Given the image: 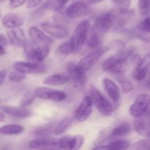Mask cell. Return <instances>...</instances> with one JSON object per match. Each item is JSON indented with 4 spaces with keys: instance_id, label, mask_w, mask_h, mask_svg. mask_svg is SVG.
I'll return each instance as SVG.
<instances>
[{
    "instance_id": "6da1fadb",
    "label": "cell",
    "mask_w": 150,
    "mask_h": 150,
    "mask_svg": "<svg viewBox=\"0 0 150 150\" xmlns=\"http://www.w3.org/2000/svg\"><path fill=\"white\" fill-rule=\"evenodd\" d=\"M89 96L90 97L92 104L96 107L98 111L104 117H110L115 111V106L111 101L103 95L99 89L94 85L89 87Z\"/></svg>"
},
{
    "instance_id": "7a4b0ae2",
    "label": "cell",
    "mask_w": 150,
    "mask_h": 150,
    "mask_svg": "<svg viewBox=\"0 0 150 150\" xmlns=\"http://www.w3.org/2000/svg\"><path fill=\"white\" fill-rule=\"evenodd\" d=\"M23 48L26 59L37 63L42 62L50 52V45H38L31 40H26Z\"/></svg>"
},
{
    "instance_id": "3957f363",
    "label": "cell",
    "mask_w": 150,
    "mask_h": 150,
    "mask_svg": "<svg viewBox=\"0 0 150 150\" xmlns=\"http://www.w3.org/2000/svg\"><path fill=\"white\" fill-rule=\"evenodd\" d=\"M89 28H90V23L88 20H83L77 25L70 40L73 53L74 54L79 53L83 45L86 43Z\"/></svg>"
},
{
    "instance_id": "277c9868",
    "label": "cell",
    "mask_w": 150,
    "mask_h": 150,
    "mask_svg": "<svg viewBox=\"0 0 150 150\" xmlns=\"http://www.w3.org/2000/svg\"><path fill=\"white\" fill-rule=\"evenodd\" d=\"M128 67L127 59L119 54L111 56L104 61L102 64V70L114 75L124 74Z\"/></svg>"
},
{
    "instance_id": "5b68a950",
    "label": "cell",
    "mask_w": 150,
    "mask_h": 150,
    "mask_svg": "<svg viewBox=\"0 0 150 150\" xmlns=\"http://www.w3.org/2000/svg\"><path fill=\"white\" fill-rule=\"evenodd\" d=\"M110 48L106 45L100 46L99 48L94 49L85 57H83L77 64L79 70L83 73H86L95 66V64L100 60L103 55L109 51Z\"/></svg>"
},
{
    "instance_id": "8992f818",
    "label": "cell",
    "mask_w": 150,
    "mask_h": 150,
    "mask_svg": "<svg viewBox=\"0 0 150 150\" xmlns=\"http://www.w3.org/2000/svg\"><path fill=\"white\" fill-rule=\"evenodd\" d=\"M117 13L113 10H108L100 15L96 18L94 24V29L100 34L106 33L114 27Z\"/></svg>"
},
{
    "instance_id": "52a82bcc",
    "label": "cell",
    "mask_w": 150,
    "mask_h": 150,
    "mask_svg": "<svg viewBox=\"0 0 150 150\" xmlns=\"http://www.w3.org/2000/svg\"><path fill=\"white\" fill-rule=\"evenodd\" d=\"M34 92L37 98L45 100L61 102L67 98V95L65 92L48 86H39L35 89Z\"/></svg>"
},
{
    "instance_id": "ba28073f",
    "label": "cell",
    "mask_w": 150,
    "mask_h": 150,
    "mask_svg": "<svg viewBox=\"0 0 150 150\" xmlns=\"http://www.w3.org/2000/svg\"><path fill=\"white\" fill-rule=\"evenodd\" d=\"M150 105V95L142 93L138 95L129 108V113L133 117H139L146 112Z\"/></svg>"
},
{
    "instance_id": "9c48e42d",
    "label": "cell",
    "mask_w": 150,
    "mask_h": 150,
    "mask_svg": "<svg viewBox=\"0 0 150 150\" xmlns=\"http://www.w3.org/2000/svg\"><path fill=\"white\" fill-rule=\"evenodd\" d=\"M67 73L70 81L72 82L76 89H83L87 82V76L86 73L81 71L77 64L70 62L67 66Z\"/></svg>"
},
{
    "instance_id": "30bf717a",
    "label": "cell",
    "mask_w": 150,
    "mask_h": 150,
    "mask_svg": "<svg viewBox=\"0 0 150 150\" xmlns=\"http://www.w3.org/2000/svg\"><path fill=\"white\" fill-rule=\"evenodd\" d=\"M13 67L25 74H42L46 73L47 70L44 64L30 61H17L13 63Z\"/></svg>"
},
{
    "instance_id": "8fae6325",
    "label": "cell",
    "mask_w": 150,
    "mask_h": 150,
    "mask_svg": "<svg viewBox=\"0 0 150 150\" xmlns=\"http://www.w3.org/2000/svg\"><path fill=\"white\" fill-rule=\"evenodd\" d=\"M42 30L48 35L55 39H65L69 37V32L62 25L51 22H45L41 24Z\"/></svg>"
},
{
    "instance_id": "7c38bea8",
    "label": "cell",
    "mask_w": 150,
    "mask_h": 150,
    "mask_svg": "<svg viewBox=\"0 0 150 150\" xmlns=\"http://www.w3.org/2000/svg\"><path fill=\"white\" fill-rule=\"evenodd\" d=\"M92 106L93 104L91 100L90 97L89 95L85 96L75 111L76 120L80 122H84L89 120L93 111Z\"/></svg>"
},
{
    "instance_id": "4fadbf2b",
    "label": "cell",
    "mask_w": 150,
    "mask_h": 150,
    "mask_svg": "<svg viewBox=\"0 0 150 150\" xmlns=\"http://www.w3.org/2000/svg\"><path fill=\"white\" fill-rule=\"evenodd\" d=\"M91 9L84 1H76L69 5L65 10V15L70 18H79L89 15Z\"/></svg>"
},
{
    "instance_id": "5bb4252c",
    "label": "cell",
    "mask_w": 150,
    "mask_h": 150,
    "mask_svg": "<svg viewBox=\"0 0 150 150\" xmlns=\"http://www.w3.org/2000/svg\"><path fill=\"white\" fill-rule=\"evenodd\" d=\"M134 129L138 134L150 139V113H146L139 117H136L133 122Z\"/></svg>"
},
{
    "instance_id": "9a60e30c",
    "label": "cell",
    "mask_w": 150,
    "mask_h": 150,
    "mask_svg": "<svg viewBox=\"0 0 150 150\" xmlns=\"http://www.w3.org/2000/svg\"><path fill=\"white\" fill-rule=\"evenodd\" d=\"M150 67V52L145 55L143 59H141L140 61L136 65V68L133 70V79L136 81H143L146 77Z\"/></svg>"
},
{
    "instance_id": "2e32d148",
    "label": "cell",
    "mask_w": 150,
    "mask_h": 150,
    "mask_svg": "<svg viewBox=\"0 0 150 150\" xmlns=\"http://www.w3.org/2000/svg\"><path fill=\"white\" fill-rule=\"evenodd\" d=\"M29 36L31 40L33 41L38 45H51L54 43L52 38L44 33L42 31L36 26H31L29 29Z\"/></svg>"
},
{
    "instance_id": "e0dca14e",
    "label": "cell",
    "mask_w": 150,
    "mask_h": 150,
    "mask_svg": "<svg viewBox=\"0 0 150 150\" xmlns=\"http://www.w3.org/2000/svg\"><path fill=\"white\" fill-rule=\"evenodd\" d=\"M29 148L32 149H57V139L38 138L29 142Z\"/></svg>"
},
{
    "instance_id": "ac0fdd59",
    "label": "cell",
    "mask_w": 150,
    "mask_h": 150,
    "mask_svg": "<svg viewBox=\"0 0 150 150\" xmlns=\"http://www.w3.org/2000/svg\"><path fill=\"white\" fill-rule=\"evenodd\" d=\"M8 42L14 46L23 47V43L26 41V35L20 27L12 29L7 32Z\"/></svg>"
},
{
    "instance_id": "d6986e66",
    "label": "cell",
    "mask_w": 150,
    "mask_h": 150,
    "mask_svg": "<svg viewBox=\"0 0 150 150\" xmlns=\"http://www.w3.org/2000/svg\"><path fill=\"white\" fill-rule=\"evenodd\" d=\"M131 130V126L129 123L124 122L114 128L110 130L108 140H115V139H120L121 138L125 137L130 134Z\"/></svg>"
},
{
    "instance_id": "ffe728a7",
    "label": "cell",
    "mask_w": 150,
    "mask_h": 150,
    "mask_svg": "<svg viewBox=\"0 0 150 150\" xmlns=\"http://www.w3.org/2000/svg\"><path fill=\"white\" fill-rule=\"evenodd\" d=\"M1 23L7 29H12L22 26L24 24V21L18 15L13 13H9L3 16Z\"/></svg>"
},
{
    "instance_id": "44dd1931",
    "label": "cell",
    "mask_w": 150,
    "mask_h": 150,
    "mask_svg": "<svg viewBox=\"0 0 150 150\" xmlns=\"http://www.w3.org/2000/svg\"><path fill=\"white\" fill-rule=\"evenodd\" d=\"M0 108L5 114L17 118H27L32 115V112L25 107L10 106V105H1Z\"/></svg>"
},
{
    "instance_id": "7402d4cb",
    "label": "cell",
    "mask_w": 150,
    "mask_h": 150,
    "mask_svg": "<svg viewBox=\"0 0 150 150\" xmlns=\"http://www.w3.org/2000/svg\"><path fill=\"white\" fill-rule=\"evenodd\" d=\"M103 83L105 91L110 97V98L114 102H118L120 99L121 92L115 82L110 79H104L103 81Z\"/></svg>"
},
{
    "instance_id": "603a6c76",
    "label": "cell",
    "mask_w": 150,
    "mask_h": 150,
    "mask_svg": "<svg viewBox=\"0 0 150 150\" xmlns=\"http://www.w3.org/2000/svg\"><path fill=\"white\" fill-rule=\"evenodd\" d=\"M69 81L70 80H69L68 76L62 74V73H57V74L51 75L45 77L42 83L46 86H57L67 84Z\"/></svg>"
},
{
    "instance_id": "cb8c5ba5",
    "label": "cell",
    "mask_w": 150,
    "mask_h": 150,
    "mask_svg": "<svg viewBox=\"0 0 150 150\" xmlns=\"http://www.w3.org/2000/svg\"><path fill=\"white\" fill-rule=\"evenodd\" d=\"M130 144H131L127 141L115 139L112 140V142L107 144H100V145L94 147L93 149H127L130 148Z\"/></svg>"
},
{
    "instance_id": "d4e9b609",
    "label": "cell",
    "mask_w": 150,
    "mask_h": 150,
    "mask_svg": "<svg viewBox=\"0 0 150 150\" xmlns=\"http://www.w3.org/2000/svg\"><path fill=\"white\" fill-rule=\"evenodd\" d=\"M25 127L18 124L6 125L0 127V135L3 136H13L23 133Z\"/></svg>"
},
{
    "instance_id": "484cf974",
    "label": "cell",
    "mask_w": 150,
    "mask_h": 150,
    "mask_svg": "<svg viewBox=\"0 0 150 150\" xmlns=\"http://www.w3.org/2000/svg\"><path fill=\"white\" fill-rule=\"evenodd\" d=\"M71 45H70V40L65 41L63 43L60 44L58 46V48L55 51L56 57L60 59H64L67 58L70 54H72Z\"/></svg>"
},
{
    "instance_id": "4316f807",
    "label": "cell",
    "mask_w": 150,
    "mask_h": 150,
    "mask_svg": "<svg viewBox=\"0 0 150 150\" xmlns=\"http://www.w3.org/2000/svg\"><path fill=\"white\" fill-rule=\"evenodd\" d=\"M73 122V119L72 117H65L63 119L58 125L55 127L54 130V134L55 136H60L65 133L70 127Z\"/></svg>"
},
{
    "instance_id": "83f0119b",
    "label": "cell",
    "mask_w": 150,
    "mask_h": 150,
    "mask_svg": "<svg viewBox=\"0 0 150 150\" xmlns=\"http://www.w3.org/2000/svg\"><path fill=\"white\" fill-rule=\"evenodd\" d=\"M86 45L88 47L92 49H96L101 46V39H100V34L98 32L94 29L93 33L89 36L88 39H86Z\"/></svg>"
},
{
    "instance_id": "f1b7e54d",
    "label": "cell",
    "mask_w": 150,
    "mask_h": 150,
    "mask_svg": "<svg viewBox=\"0 0 150 150\" xmlns=\"http://www.w3.org/2000/svg\"><path fill=\"white\" fill-rule=\"evenodd\" d=\"M55 127H53L51 125H47L45 126H41L35 130V134L38 138H46L50 137L51 134L54 133V130Z\"/></svg>"
},
{
    "instance_id": "f546056e",
    "label": "cell",
    "mask_w": 150,
    "mask_h": 150,
    "mask_svg": "<svg viewBox=\"0 0 150 150\" xmlns=\"http://www.w3.org/2000/svg\"><path fill=\"white\" fill-rule=\"evenodd\" d=\"M69 0H48V10L59 12L64 8Z\"/></svg>"
},
{
    "instance_id": "4dcf8cb0",
    "label": "cell",
    "mask_w": 150,
    "mask_h": 150,
    "mask_svg": "<svg viewBox=\"0 0 150 150\" xmlns=\"http://www.w3.org/2000/svg\"><path fill=\"white\" fill-rule=\"evenodd\" d=\"M119 76V81H120V83H121L122 87V93L123 94H127L132 92L133 89V85L128 79H126L123 76V74L121 75H117Z\"/></svg>"
},
{
    "instance_id": "1f68e13d",
    "label": "cell",
    "mask_w": 150,
    "mask_h": 150,
    "mask_svg": "<svg viewBox=\"0 0 150 150\" xmlns=\"http://www.w3.org/2000/svg\"><path fill=\"white\" fill-rule=\"evenodd\" d=\"M83 143H84V137L82 135H76L75 136H72L69 149L77 150L81 149Z\"/></svg>"
},
{
    "instance_id": "d6a6232c",
    "label": "cell",
    "mask_w": 150,
    "mask_h": 150,
    "mask_svg": "<svg viewBox=\"0 0 150 150\" xmlns=\"http://www.w3.org/2000/svg\"><path fill=\"white\" fill-rule=\"evenodd\" d=\"M130 148L131 149H150V139L146 138L145 139L137 141L135 143L130 144Z\"/></svg>"
},
{
    "instance_id": "836d02e7",
    "label": "cell",
    "mask_w": 150,
    "mask_h": 150,
    "mask_svg": "<svg viewBox=\"0 0 150 150\" xmlns=\"http://www.w3.org/2000/svg\"><path fill=\"white\" fill-rule=\"evenodd\" d=\"M26 76L25 73L15 70L14 71L10 72L8 79L10 81L13 82V83H20V82L23 81L26 79Z\"/></svg>"
},
{
    "instance_id": "e575fe53",
    "label": "cell",
    "mask_w": 150,
    "mask_h": 150,
    "mask_svg": "<svg viewBox=\"0 0 150 150\" xmlns=\"http://www.w3.org/2000/svg\"><path fill=\"white\" fill-rule=\"evenodd\" d=\"M72 136L65 135L57 139V149H69Z\"/></svg>"
},
{
    "instance_id": "d590c367",
    "label": "cell",
    "mask_w": 150,
    "mask_h": 150,
    "mask_svg": "<svg viewBox=\"0 0 150 150\" xmlns=\"http://www.w3.org/2000/svg\"><path fill=\"white\" fill-rule=\"evenodd\" d=\"M139 8L142 16H146L150 13V0H139Z\"/></svg>"
},
{
    "instance_id": "8d00e7d4",
    "label": "cell",
    "mask_w": 150,
    "mask_h": 150,
    "mask_svg": "<svg viewBox=\"0 0 150 150\" xmlns=\"http://www.w3.org/2000/svg\"><path fill=\"white\" fill-rule=\"evenodd\" d=\"M137 29L142 32L150 34V16L145 18L138 24Z\"/></svg>"
},
{
    "instance_id": "74e56055",
    "label": "cell",
    "mask_w": 150,
    "mask_h": 150,
    "mask_svg": "<svg viewBox=\"0 0 150 150\" xmlns=\"http://www.w3.org/2000/svg\"><path fill=\"white\" fill-rule=\"evenodd\" d=\"M46 10H48V0H47L45 2H44L42 4H41L38 10H35V13H33L32 17H33V18H38L40 17V16L43 14L44 12H45Z\"/></svg>"
},
{
    "instance_id": "f35d334b",
    "label": "cell",
    "mask_w": 150,
    "mask_h": 150,
    "mask_svg": "<svg viewBox=\"0 0 150 150\" xmlns=\"http://www.w3.org/2000/svg\"><path fill=\"white\" fill-rule=\"evenodd\" d=\"M35 92L32 93V92H29V93H27L26 95L24 96V98H23L21 101V106H23V107H26V105H29L32 103V101L34 100L35 98Z\"/></svg>"
},
{
    "instance_id": "ab89813d",
    "label": "cell",
    "mask_w": 150,
    "mask_h": 150,
    "mask_svg": "<svg viewBox=\"0 0 150 150\" xmlns=\"http://www.w3.org/2000/svg\"><path fill=\"white\" fill-rule=\"evenodd\" d=\"M29 0H10L9 1V6L10 8H18L21 7L23 4L28 2Z\"/></svg>"
},
{
    "instance_id": "60d3db41",
    "label": "cell",
    "mask_w": 150,
    "mask_h": 150,
    "mask_svg": "<svg viewBox=\"0 0 150 150\" xmlns=\"http://www.w3.org/2000/svg\"><path fill=\"white\" fill-rule=\"evenodd\" d=\"M114 1L120 6V9H128L130 0H114Z\"/></svg>"
},
{
    "instance_id": "b9f144b4",
    "label": "cell",
    "mask_w": 150,
    "mask_h": 150,
    "mask_svg": "<svg viewBox=\"0 0 150 150\" xmlns=\"http://www.w3.org/2000/svg\"><path fill=\"white\" fill-rule=\"evenodd\" d=\"M44 0H29L26 4V7L29 9L34 8V7H38V5L42 4Z\"/></svg>"
},
{
    "instance_id": "7bdbcfd3",
    "label": "cell",
    "mask_w": 150,
    "mask_h": 150,
    "mask_svg": "<svg viewBox=\"0 0 150 150\" xmlns=\"http://www.w3.org/2000/svg\"><path fill=\"white\" fill-rule=\"evenodd\" d=\"M113 48L118 51H121V50L125 48V43L121 40H115L113 42Z\"/></svg>"
},
{
    "instance_id": "ee69618b",
    "label": "cell",
    "mask_w": 150,
    "mask_h": 150,
    "mask_svg": "<svg viewBox=\"0 0 150 150\" xmlns=\"http://www.w3.org/2000/svg\"><path fill=\"white\" fill-rule=\"evenodd\" d=\"M8 39L4 36L2 34H0V45H3V46H6L8 45Z\"/></svg>"
},
{
    "instance_id": "f6af8a7d",
    "label": "cell",
    "mask_w": 150,
    "mask_h": 150,
    "mask_svg": "<svg viewBox=\"0 0 150 150\" xmlns=\"http://www.w3.org/2000/svg\"><path fill=\"white\" fill-rule=\"evenodd\" d=\"M6 76H7V70H0V86L4 83Z\"/></svg>"
},
{
    "instance_id": "bcb514c9",
    "label": "cell",
    "mask_w": 150,
    "mask_h": 150,
    "mask_svg": "<svg viewBox=\"0 0 150 150\" xmlns=\"http://www.w3.org/2000/svg\"><path fill=\"white\" fill-rule=\"evenodd\" d=\"M104 0H87V3L89 4H96L102 2Z\"/></svg>"
},
{
    "instance_id": "7dc6e473",
    "label": "cell",
    "mask_w": 150,
    "mask_h": 150,
    "mask_svg": "<svg viewBox=\"0 0 150 150\" xmlns=\"http://www.w3.org/2000/svg\"><path fill=\"white\" fill-rule=\"evenodd\" d=\"M5 113L4 111H0V122H3L5 120Z\"/></svg>"
},
{
    "instance_id": "c3c4849f",
    "label": "cell",
    "mask_w": 150,
    "mask_h": 150,
    "mask_svg": "<svg viewBox=\"0 0 150 150\" xmlns=\"http://www.w3.org/2000/svg\"><path fill=\"white\" fill-rule=\"evenodd\" d=\"M4 54H5V49L3 45H0V56H3Z\"/></svg>"
},
{
    "instance_id": "681fc988",
    "label": "cell",
    "mask_w": 150,
    "mask_h": 150,
    "mask_svg": "<svg viewBox=\"0 0 150 150\" xmlns=\"http://www.w3.org/2000/svg\"><path fill=\"white\" fill-rule=\"evenodd\" d=\"M144 86L146 89H149L150 90V79H149V81H146V83H144Z\"/></svg>"
},
{
    "instance_id": "f907efd6",
    "label": "cell",
    "mask_w": 150,
    "mask_h": 150,
    "mask_svg": "<svg viewBox=\"0 0 150 150\" xmlns=\"http://www.w3.org/2000/svg\"><path fill=\"white\" fill-rule=\"evenodd\" d=\"M1 15H2V13H1V11L0 10V18H1Z\"/></svg>"
},
{
    "instance_id": "816d5d0a",
    "label": "cell",
    "mask_w": 150,
    "mask_h": 150,
    "mask_svg": "<svg viewBox=\"0 0 150 150\" xmlns=\"http://www.w3.org/2000/svg\"><path fill=\"white\" fill-rule=\"evenodd\" d=\"M148 111H149V112L150 113V105H149V108H148V110H147Z\"/></svg>"
},
{
    "instance_id": "f5cc1de1",
    "label": "cell",
    "mask_w": 150,
    "mask_h": 150,
    "mask_svg": "<svg viewBox=\"0 0 150 150\" xmlns=\"http://www.w3.org/2000/svg\"><path fill=\"white\" fill-rule=\"evenodd\" d=\"M149 79H150V70H149Z\"/></svg>"
},
{
    "instance_id": "db71d44e",
    "label": "cell",
    "mask_w": 150,
    "mask_h": 150,
    "mask_svg": "<svg viewBox=\"0 0 150 150\" xmlns=\"http://www.w3.org/2000/svg\"><path fill=\"white\" fill-rule=\"evenodd\" d=\"M0 1H4V0H0Z\"/></svg>"
}]
</instances>
